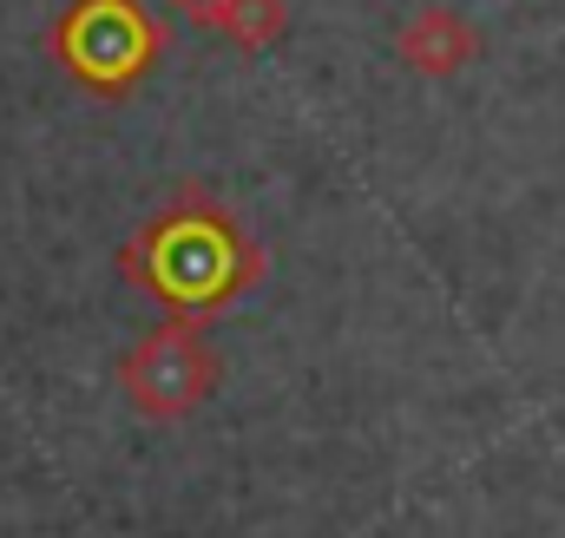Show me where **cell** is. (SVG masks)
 <instances>
[{"label":"cell","instance_id":"1","mask_svg":"<svg viewBox=\"0 0 565 538\" xmlns=\"http://www.w3.org/2000/svg\"><path fill=\"white\" fill-rule=\"evenodd\" d=\"M211 381H217V362L191 329H158L126 355V395L145 413H184L211 395Z\"/></svg>","mask_w":565,"mask_h":538},{"label":"cell","instance_id":"2","mask_svg":"<svg viewBox=\"0 0 565 538\" xmlns=\"http://www.w3.org/2000/svg\"><path fill=\"white\" fill-rule=\"evenodd\" d=\"M473 53H480V33H473V20L454 13V7H422V13L402 26V60H408L422 79H454V73H467Z\"/></svg>","mask_w":565,"mask_h":538},{"label":"cell","instance_id":"3","mask_svg":"<svg viewBox=\"0 0 565 538\" xmlns=\"http://www.w3.org/2000/svg\"><path fill=\"white\" fill-rule=\"evenodd\" d=\"M217 26L257 46V40H277V33H282V7H277V0H224Z\"/></svg>","mask_w":565,"mask_h":538}]
</instances>
